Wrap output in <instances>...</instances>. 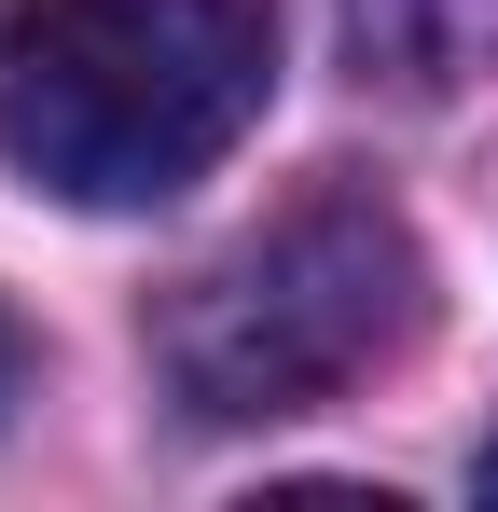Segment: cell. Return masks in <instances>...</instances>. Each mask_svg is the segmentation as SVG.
<instances>
[{"instance_id":"cell-4","label":"cell","mask_w":498,"mask_h":512,"mask_svg":"<svg viewBox=\"0 0 498 512\" xmlns=\"http://www.w3.org/2000/svg\"><path fill=\"white\" fill-rule=\"evenodd\" d=\"M0 374H14V333H0Z\"/></svg>"},{"instance_id":"cell-3","label":"cell","mask_w":498,"mask_h":512,"mask_svg":"<svg viewBox=\"0 0 498 512\" xmlns=\"http://www.w3.org/2000/svg\"><path fill=\"white\" fill-rule=\"evenodd\" d=\"M346 56H360V84L457 97L498 56V0H346Z\"/></svg>"},{"instance_id":"cell-2","label":"cell","mask_w":498,"mask_h":512,"mask_svg":"<svg viewBox=\"0 0 498 512\" xmlns=\"http://www.w3.org/2000/svg\"><path fill=\"white\" fill-rule=\"evenodd\" d=\"M429 319V250L374 180H305L291 208H263L236 250H208L153 305V374L180 388V416L263 429L305 416L332 388L388 374Z\"/></svg>"},{"instance_id":"cell-5","label":"cell","mask_w":498,"mask_h":512,"mask_svg":"<svg viewBox=\"0 0 498 512\" xmlns=\"http://www.w3.org/2000/svg\"><path fill=\"white\" fill-rule=\"evenodd\" d=\"M485 485H498V443H485Z\"/></svg>"},{"instance_id":"cell-1","label":"cell","mask_w":498,"mask_h":512,"mask_svg":"<svg viewBox=\"0 0 498 512\" xmlns=\"http://www.w3.org/2000/svg\"><path fill=\"white\" fill-rule=\"evenodd\" d=\"M277 97L263 0H28L0 28V167L56 208H166Z\"/></svg>"}]
</instances>
